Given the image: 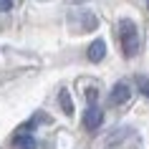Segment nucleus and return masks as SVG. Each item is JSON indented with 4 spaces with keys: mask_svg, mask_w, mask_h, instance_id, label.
<instances>
[{
    "mask_svg": "<svg viewBox=\"0 0 149 149\" xmlns=\"http://www.w3.org/2000/svg\"><path fill=\"white\" fill-rule=\"evenodd\" d=\"M119 40H121V51H124L126 58H134V56L139 53V31H136V25L134 20L124 18V20H119Z\"/></svg>",
    "mask_w": 149,
    "mask_h": 149,
    "instance_id": "nucleus-1",
    "label": "nucleus"
},
{
    "mask_svg": "<svg viewBox=\"0 0 149 149\" xmlns=\"http://www.w3.org/2000/svg\"><path fill=\"white\" fill-rule=\"evenodd\" d=\"M129 96H132L129 84L126 81H119V84H114V88H111V94H109V104L111 106H121V104L129 101Z\"/></svg>",
    "mask_w": 149,
    "mask_h": 149,
    "instance_id": "nucleus-2",
    "label": "nucleus"
},
{
    "mask_svg": "<svg viewBox=\"0 0 149 149\" xmlns=\"http://www.w3.org/2000/svg\"><path fill=\"white\" fill-rule=\"evenodd\" d=\"M104 121V111L96 106V104H88V109L84 111V126H86L88 132H96Z\"/></svg>",
    "mask_w": 149,
    "mask_h": 149,
    "instance_id": "nucleus-3",
    "label": "nucleus"
},
{
    "mask_svg": "<svg viewBox=\"0 0 149 149\" xmlns=\"http://www.w3.org/2000/svg\"><path fill=\"white\" fill-rule=\"evenodd\" d=\"M13 147L15 149H36V136H33L31 132H23V129H20V132L13 136Z\"/></svg>",
    "mask_w": 149,
    "mask_h": 149,
    "instance_id": "nucleus-4",
    "label": "nucleus"
},
{
    "mask_svg": "<svg viewBox=\"0 0 149 149\" xmlns=\"http://www.w3.org/2000/svg\"><path fill=\"white\" fill-rule=\"evenodd\" d=\"M86 56H88V61H91V63H99V61H104V56H106V43H104L101 38H99V40H94V43L88 46Z\"/></svg>",
    "mask_w": 149,
    "mask_h": 149,
    "instance_id": "nucleus-5",
    "label": "nucleus"
},
{
    "mask_svg": "<svg viewBox=\"0 0 149 149\" xmlns=\"http://www.w3.org/2000/svg\"><path fill=\"white\" fill-rule=\"evenodd\" d=\"M58 99H61V106H63V111H66V114H73V104H71V96H68V91H66V88H61V94H58Z\"/></svg>",
    "mask_w": 149,
    "mask_h": 149,
    "instance_id": "nucleus-6",
    "label": "nucleus"
},
{
    "mask_svg": "<svg viewBox=\"0 0 149 149\" xmlns=\"http://www.w3.org/2000/svg\"><path fill=\"white\" fill-rule=\"evenodd\" d=\"M136 86H139V91L149 99V76H136Z\"/></svg>",
    "mask_w": 149,
    "mask_h": 149,
    "instance_id": "nucleus-7",
    "label": "nucleus"
},
{
    "mask_svg": "<svg viewBox=\"0 0 149 149\" xmlns=\"http://www.w3.org/2000/svg\"><path fill=\"white\" fill-rule=\"evenodd\" d=\"M13 8V0H0V13H8Z\"/></svg>",
    "mask_w": 149,
    "mask_h": 149,
    "instance_id": "nucleus-8",
    "label": "nucleus"
},
{
    "mask_svg": "<svg viewBox=\"0 0 149 149\" xmlns=\"http://www.w3.org/2000/svg\"><path fill=\"white\" fill-rule=\"evenodd\" d=\"M147 5H149V0H147Z\"/></svg>",
    "mask_w": 149,
    "mask_h": 149,
    "instance_id": "nucleus-9",
    "label": "nucleus"
}]
</instances>
